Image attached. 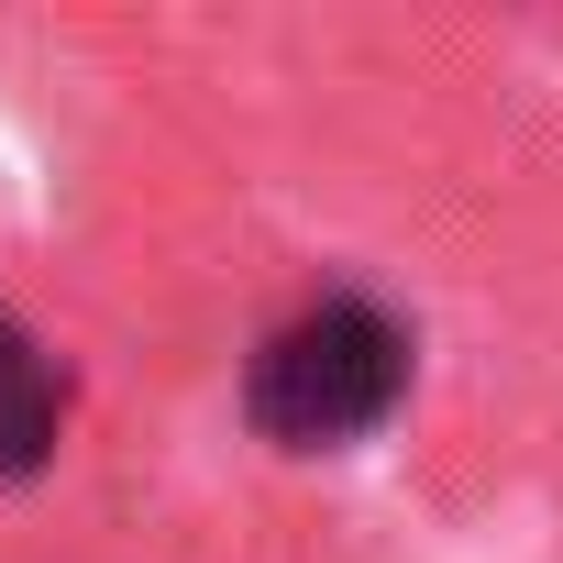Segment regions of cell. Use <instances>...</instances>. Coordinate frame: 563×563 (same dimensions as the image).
I'll return each mask as SVG.
<instances>
[{"instance_id":"cell-1","label":"cell","mask_w":563,"mask_h":563,"mask_svg":"<svg viewBox=\"0 0 563 563\" xmlns=\"http://www.w3.org/2000/svg\"><path fill=\"white\" fill-rule=\"evenodd\" d=\"M398 398H409V332H398L376 299H321V310H299L288 332H265V354H254V376H243L254 431L288 442V453L365 442Z\"/></svg>"},{"instance_id":"cell-2","label":"cell","mask_w":563,"mask_h":563,"mask_svg":"<svg viewBox=\"0 0 563 563\" xmlns=\"http://www.w3.org/2000/svg\"><path fill=\"white\" fill-rule=\"evenodd\" d=\"M56 431H67V387L34 354V332L0 310V475H34L56 453Z\"/></svg>"}]
</instances>
